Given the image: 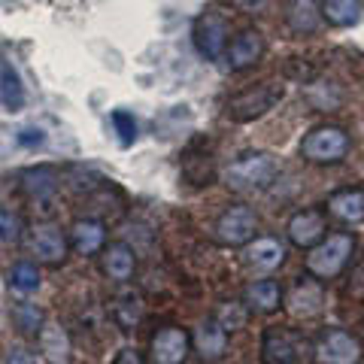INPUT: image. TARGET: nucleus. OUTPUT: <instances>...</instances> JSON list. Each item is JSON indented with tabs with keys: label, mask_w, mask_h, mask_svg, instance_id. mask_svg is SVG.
<instances>
[{
	"label": "nucleus",
	"mask_w": 364,
	"mask_h": 364,
	"mask_svg": "<svg viewBox=\"0 0 364 364\" xmlns=\"http://www.w3.org/2000/svg\"><path fill=\"white\" fill-rule=\"evenodd\" d=\"M191 343H195V352L203 361H219L225 355V349H228V331L215 322V318H207V322H200L195 328Z\"/></svg>",
	"instance_id": "f8f14e48"
},
{
	"label": "nucleus",
	"mask_w": 364,
	"mask_h": 364,
	"mask_svg": "<svg viewBox=\"0 0 364 364\" xmlns=\"http://www.w3.org/2000/svg\"><path fill=\"white\" fill-rule=\"evenodd\" d=\"M6 364H37V361H33V355L28 349L13 346V349H9V355H6Z\"/></svg>",
	"instance_id": "7c9ffc66"
},
{
	"label": "nucleus",
	"mask_w": 364,
	"mask_h": 364,
	"mask_svg": "<svg viewBox=\"0 0 364 364\" xmlns=\"http://www.w3.org/2000/svg\"><path fill=\"white\" fill-rule=\"evenodd\" d=\"M246 261L252 264L255 270H277L282 261H286V246L279 240H270V237H261V240L246 243Z\"/></svg>",
	"instance_id": "a211bd4d"
},
{
	"label": "nucleus",
	"mask_w": 364,
	"mask_h": 364,
	"mask_svg": "<svg viewBox=\"0 0 364 364\" xmlns=\"http://www.w3.org/2000/svg\"><path fill=\"white\" fill-rule=\"evenodd\" d=\"M58 182H61L58 170L52 164H40V167H31L21 173V191L33 200H49L55 191H58Z\"/></svg>",
	"instance_id": "4468645a"
},
{
	"label": "nucleus",
	"mask_w": 364,
	"mask_h": 364,
	"mask_svg": "<svg viewBox=\"0 0 364 364\" xmlns=\"http://www.w3.org/2000/svg\"><path fill=\"white\" fill-rule=\"evenodd\" d=\"M282 100V85L279 82H261L249 91H240L225 104V112L231 122H252L258 116L270 112Z\"/></svg>",
	"instance_id": "20e7f679"
},
{
	"label": "nucleus",
	"mask_w": 364,
	"mask_h": 364,
	"mask_svg": "<svg viewBox=\"0 0 364 364\" xmlns=\"http://www.w3.org/2000/svg\"><path fill=\"white\" fill-rule=\"evenodd\" d=\"M43 140H46L43 131H33V128H28V131L18 134V143H21V146H40Z\"/></svg>",
	"instance_id": "2f4dec72"
},
{
	"label": "nucleus",
	"mask_w": 364,
	"mask_h": 364,
	"mask_svg": "<svg viewBox=\"0 0 364 364\" xmlns=\"http://www.w3.org/2000/svg\"><path fill=\"white\" fill-rule=\"evenodd\" d=\"M13 318H16V325L21 328L25 334H40V322H43V313L37 310L33 304H18L16 310H13Z\"/></svg>",
	"instance_id": "cd10ccee"
},
{
	"label": "nucleus",
	"mask_w": 364,
	"mask_h": 364,
	"mask_svg": "<svg viewBox=\"0 0 364 364\" xmlns=\"http://www.w3.org/2000/svg\"><path fill=\"white\" fill-rule=\"evenodd\" d=\"M116 364H146V361L140 358V352L128 346V349H122L119 355H116Z\"/></svg>",
	"instance_id": "473e14b6"
},
{
	"label": "nucleus",
	"mask_w": 364,
	"mask_h": 364,
	"mask_svg": "<svg viewBox=\"0 0 364 364\" xmlns=\"http://www.w3.org/2000/svg\"><path fill=\"white\" fill-rule=\"evenodd\" d=\"M0 100H4L6 109H18L25 104V88H21V79L9 64H4L0 70Z\"/></svg>",
	"instance_id": "b1692460"
},
{
	"label": "nucleus",
	"mask_w": 364,
	"mask_h": 364,
	"mask_svg": "<svg viewBox=\"0 0 364 364\" xmlns=\"http://www.w3.org/2000/svg\"><path fill=\"white\" fill-rule=\"evenodd\" d=\"M361 0H322V18L334 28H352L361 18Z\"/></svg>",
	"instance_id": "412c9836"
},
{
	"label": "nucleus",
	"mask_w": 364,
	"mask_h": 364,
	"mask_svg": "<svg viewBox=\"0 0 364 364\" xmlns=\"http://www.w3.org/2000/svg\"><path fill=\"white\" fill-rule=\"evenodd\" d=\"M136 270L134 249L128 243H109L104 246V273L112 282H128Z\"/></svg>",
	"instance_id": "dca6fc26"
},
{
	"label": "nucleus",
	"mask_w": 364,
	"mask_h": 364,
	"mask_svg": "<svg viewBox=\"0 0 364 364\" xmlns=\"http://www.w3.org/2000/svg\"><path fill=\"white\" fill-rule=\"evenodd\" d=\"M261 355H264V364H298L301 346L289 331L270 328L264 334V343H261Z\"/></svg>",
	"instance_id": "ddd939ff"
},
{
	"label": "nucleus",
	"mask_w": 364,
	"mask_h": 364,
	"mask_svg": "<svg viewBox=\"0 0 364 364\" xmlns=\"http://www.w3.org/2000/svg\"><path fill=\"white\" fill-rule=\"evenodd\" d=\"M258 231V215L252 207L246 203H237V207H228L219 222H215V240L225 246H246L252 243V237Z\"/></svg>",
	"instance_id": "39448f33"
},
{
	"label": "nucleus",
	"mask_w": 364,
	"mask_h": 364,
	"mask_svg": "<svg viewBox=\"0 0 364 364\" xmlns=\"http://www.w3.org/2000/svg\"><path fill=\"white\" fill-rule=\"evenodd\" d=\"M70 243L79 255H97L107 246V228L97 219H79L70 228Z\"/></svg>",
	"instance_id": "2eb2a0df"
},
{
	"label": "nucleus",
	"mask_w": 364,
	"mask_h": 364,
	"mask_svg": "<svg viewBox=\"0 0 364 364\" xmlns=\"http://www.w3.org/2000/svg\"><path fill=\"white\" fill-rule=\"evenodd\" d=\"M318 306H322V289L310 279L298 282L291 291V298H289V310L294 316H313V313H318Z\"/></svg>",
	"instance_id": "4be33fe9"
},
{
	"label": "nucleus",
	"mask_w": 364,
	"mask_h": 364,
	"mask_svg": "<svg viewBox=\"0 0 364 364\" xmlns=\"http://www.w3.org/2000/svg\"><path fill=\"white\" fill-rule=\"evenodd\" d=\"M289 28L294 33H313L318 28V21H322V13H316V4L313 0H298L291 9H289Z\"/></svg>",
	"instance_id": "5701e85b"
},
{
	"label": "nucleus",
	"mask_w": 364,
	"mask_h": 364,
	"mask_svg": "<svg viewBox=\"0 0 364 364\" xmlns=\"http://www.w3.org/2000/svg\"><path fill=\"white\" fill-rule=\"evenodd\" d=\"M352 252H355V237L352 234H346V231L328 234L310 249L306 270H310V277H316V279H334L346 270Z\"/></svg>",
	"instance_id": "f257e3e1"
},
{
	"label": "nucleus",
	"mask_w": 364,
	"mask_h": 364,
	"mask_svg": "<svg viewBox=\"0 0 364 364\" xmlns=\"http://www.w3.org/2000/svg\"><path fill=\"white\" fill-rule=\"evenodd\" d=\"M116 322L124 328V331H131V328L140 322V316H143V301H140V294H122V298L116 301Z\"/></svg>",
	"instance_id": "a878e982"
},
{
	"label": "nucleus",
	"mask_w": 364,
	"mask_h": 364,
	"mask_svg": "<svg viewBox=\"0 0 364 364\" xmlns=\"http://www.w3.org/2000/svg\"><path fill=\"white\" fill-rule=\"evenodd\" d=\"M195 46L207 61H219L228 52V18L219 9H203L195 21Z\"/></svg>",
	"instance_id": "423d86ee"
},
{
	"label": "nucleus",
	"mask_w": 364,
	"mask_h": 364,
	"mask_svg": "<svg viewBox=\"0 0 364 364\" xmlns=\"http://www.w3.org/2000/svg\"><path fill=\"white\" fill-rule=\"evenodd\" d=\"M279 176V161L270 152H246L225 170V182L234 191H261Z\"/></svg>",
	"instance_id": "f03ea898"
},
{
	"label": "nucleus",
	"mask_w": 364,
	"mask_h": 364,
	"mask_svg": "<svg viewBox=\"0 0 364 364\" xmlns=\"http://www.w3.org/2000/svg\"><path fill=\"white\" fill-rule=\"evenodd\" d=\"M40 352L52 364H64L70 355V340H67V331L58 322H46L40 328Z\"/></svg>",
	"instance_id": "aec40b11"
},
{
	"label": "nucleus",
	"mask_w": 364,
	"mask_h": 364,
	"mask_svg": "<svg viewBox=\"0 0 364 364\" xmlns=\"http://www.w3.org/2000/svg\"><path fill=\"white\" fill-rule=\"evenodd\" d=\"M243 298H246L249 310L273 313V310H279V304H282V289H279L277 279H258V282H252V286L246 289Z\"/></svg>",
	"instance_id": "6ab92c4d"
},
{
	"label": "nucleus",
	"mask_w": 364,
	"mask_h": 364,
	"mask_svg": "<svg viewBox=\"0 0 364 364\" xmlns=\"http://www.w3.org/2000/svg\"><path fill=\"white\" fill-rule=\"evenodd\" d=\"M316 361L318 364H358L361 361V343L346 328H328L316 343Z\"/></svg>",
	"instance_id": "6e6552de"
},
{
	"label": "nucleus",
	"mask_w": 364,
	"mask_h": 364,
	"mask_svg": "<svg viewBox=\"0 0 364 364\" xmlns=\"http://www.w3.org/2000/svg\"><path fill=\"white\" fill-rule=\"evenodd\" d=\"M328 213L346 225L364 222V191H358V188L334 191V195L328 198Z\"/></svg>",
	"instance_id": "f3484780"
},
{
	"label": "nucleus",
	"mask_w": 364,
	"mask_h": 364,
	"mask_svg": "<svg viewBox=\"0 0 364 364\" xmlns=\"http://www.w3.org/2000/svg\"><path fill=\"white\" fill-rule=\"evenodd\" d=\"M289 240L301 249H313L318 240L325 237L328 231V222H325V213L318 210H304V213H294L289 219Z\"/></svg>",
	"instance_id": "9d476101"
},
{
	"label": "nucleus",
	"mask_w": 364,
	"mask_h": 364,
	"mask_svg": "<svg viewBox=\"0 0 364 364\" xmlns=\"http://www.w3.org/2000/svg\"><path fill=\"white\" fill-rule=\"evenodd\" d=\"M112 124H116V131H119L122 146H131L136 140V122H134L131 112L116 109V112H112Z\"/></svg>",
	"instance_id": "c85d7f7f"
},
{
	"label": "nucleus",
	"mask_w": 364,
	"mask_h": 364,
	"mask_svg": "<svg viewBox=\"0 0 364 364\" xmlns=\"http://www.w3.org/2000/svg\"><path fill=\"white\" fill-rule=\"evenodd\" d=\"M21 237H25V222H21V215L13 213L9 207H0V243L13 246L21 240Z\"/></svg>",
	"instance_id": "bb28decb"
},
{
	"label": "nucleus",
	"mask_w": 364,
	"mask_h": 364,
	"mask_svg": "<svg viewBox=\"0 0 364 364\" xmlns=\"http://www.w3.org/2000/svg\"><path fill=\"white\" fill-rule=\"evenodd\" d=\"M261 52H264V37L258 31H243L234 37V43H228L225 58L231 70H246L261 58Z\"/></svg>",
	"instance_id": "9b49d317"
},
{
	"label": "nucleus",
	"mask_w": 364,
	"mask_h": 364,
	"mask_svg": "<svg viewBox=\"0 0 364 364\" xmlns=\"http://www.w3.org/2000/svg\"><path fill=\"white\" fill-rule=\"evenodd\" d=\"M349 134L337 124H322L304 136L301 143V155L313 164H337L343 161L346 152H349Z\"/></svg>",
	"instance_id": "7ed1b4c3"
},
{
	"label": "nucleus",
	"mask_w": 364,
	"mask_h": 364,
	"mask_svg": "<svg viewBox=\"0 0 364 364\" xmlns=\"http://www.w3.org/2000/svg\"><path fill=\"white\" fill-rule=\"evenodd\" d=\"M215 322H219L225 331H237V328H243V322H246V313L240 310L237 304H231V306H225V310L215 316Z\"/></svg>",
	"instance_id": "c756f323"
},
{
	"label": "nucleus",
	"mask_w": 364,
	"mask_h": 364,
	"mask_svg": "<svg viewBox=\"0 0 364 364\" xmlns=\"http://www.w3.org/2000/svg\"><path fill=\"white\" fill-rule=\"evenodd\" d=\"M188 352H191V337L176 325H167L158 334H152V343H149L152 364H186Z\"/></svg>",
	"instance_id": "1a4fd4ad"
},
{
	"label": "nucleus",
	"mask_w": 364,
	"mask_h": 364,
	"mask_svg": "<svg viewBox=\"0 0 364 364\" xmlns=\"http://www.w3.org/2000/svg\"><path fill=\"white\" fill-rule=\"evenodd\" d=\"M28 246H31V255L40 261V264H61L67 258V234L61 231L55 222H37L28 231Z\"/></svg>",
	"instance_id": "0eeeda50"
},
{
	"label": "nucleus",
	"mask_w": 364,
	"mask_h": 364,
	"mask_svg": "<svg viewBox=\"0 0 364 364\" xmlns=\"http://www.w3.org/2000/svg\"><path fill=\"white\" fill-rule=\"evenodd\" d=\"M9 286L21 294H31L40 289V270L37 264H31V261H18V264L9 270Z\"/></svg>",
	"instance_id": "393cba45"
}]
</instances>
